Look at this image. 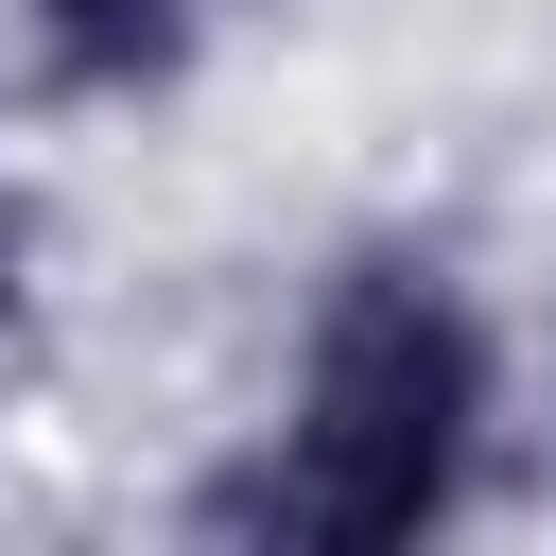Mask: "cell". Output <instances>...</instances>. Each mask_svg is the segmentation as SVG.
<instances>
[{
  "label": "cell",
  "mask_w": 556,
  "mask_h": 556,
  "mask_svg": "<svg viewBox=\"0 0 556 556\" xmlns=\"http://www.w3.org/2000/svg\"><path fill=\"white\" fill-rule=\"evenodd\" d=\"M521 417V330L434 226H348L295 278L261 400L174 469L156 556H469Z\"/></svg>",
  "instance_id": "obj_1"
},
{
  "label": "cell",
  "mask_w": 556,
  "mask_h": 556,
  "mask_svg": "<svg viewBox=\"0 0 556 556\" xmlns=\"http://www.w3.org/2000/svg\"><path fill=\"white\" fill-rule=\"evenodd\" d=\"M208 35H226V0H0L17 104H52V122H174L208 87Z\"/></svg>",
  "instance_id": "obj_2"
},
{
  "label": "cell",
  "mask_w": 556,
  "mask_h": 556,
  "mask_svg": "<svg viewBox=\"0 0 556 556\" xmlns=\"http://www.w3.org/2000/svg\"><path fill=\"white\" fill-rule=\"evenodd\" d=\"M35 330V174H17V139H0V348Z\"/></svg>",
  "instance_id": "obj_3"
}]
</instances>
